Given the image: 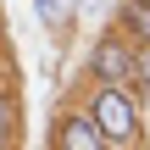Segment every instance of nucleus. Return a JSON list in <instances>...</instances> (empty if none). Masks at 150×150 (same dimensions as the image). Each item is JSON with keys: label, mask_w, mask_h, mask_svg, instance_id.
<instances>
[{"label": "nucleus", "mask_w": 150, "mask_h": 150, "mask_svg": "<svg viewBox=\"0 0 150 150\" xmlns=\"http://www.w3.org/2000/svg\"><path fill=\"white\" fill-rule=\"evenodd\" d=\"M83 117L95 122V134H100L106 145H134V134H139V106H134L128 89H106V83H100Z\"/></svg>", "instance_id": "f257e3e1"}, {"label": "nucleus", "mask_w": 150, "mask_h": 150, "mask_svg": "<svg viewBox=\"0 0 150 150\" xmlns=\"http://www.w3.org/2000/svg\"><path fill=\"white\" fill-rule=\"evenodd\" d=\"M89 72H95L106 89H128V83H134V45H128L122 33H106V39L95 45V56H89Z\"/></svg>", "instance_id": "f03ea898"}, {"label": "nucleus", "mask_w": 150, "mask_h": 150, "mask_svg": "<svg viewBox=\"0 0 150 150\" xmlns=\"http://www.w3.org/2000/svg\"><path fill=\"white\" fill-rule=\"evenodd\" d=\"M56 150H106V139L95 134V122L83 111H61L56 117Z\"/></svg>", "instance_id": "7ed1b4c3"}, {"label": "nucleus", "mask_w": 150, "mask_h": 150, "mask_svg": "<svg viewBox=\"0 0 150 150\" xmlns=\"http://www.w3.org/2000/svg\"><path fill=\"white\" fill-rule=\"evenodd\" d=\"M122 33H128L139 50L150 45V0H128V6H122Z\"/></svg>", "instance_id": "20e7f679"}, {"label": "nucleus", "mask_w": 150, "mask_h": 150, "mask_svg": "<svg viewBox=\"0 0 150 150\" xmlns=\"http://www.w3.org/2000/svg\"><path fill=\"white\" fill-rule=\"evenodd\" d=\"M17 134H22V100H17L11 89H0V150L11 145Z\"/></svg>", "instance_id": "39448f33"}, {"label": "nucleus", "mask_w": 150, "mask_h": 150, "mask_svg": "<svg viewBox=\"0 0 150 150\" xmlns=\"http://www.w3.org/2000/svg\"><path fill=\"white\" fill-rule=\"evenodd\" d=\"M134 83H139V95L150 100V45H145V50H134Z\"/></svg>", "instance_id": "423d86ee"}, {"label": "nucleus", "mask_w": 150, "mask_h": 150, "mask_svg": "<svg viewBox=\"0 0 150 150\" xmlns=\"http://www.w3.org/2000/svg\"><path fill=\"white\" fill-rule=\"evenodd\" d=\"M39 17H45V28H61L67 22V0H39Z\"/></svg>", "instance_id": "0eeeda50"}, {"label": "nucleus", "mask_w": 150, "mask_h": 150, "mask_svg": "<svg viewBox=\"0 0 150 150\" xmlns=\"http://www.w3.org/2000/svg\"><path fill=\"white\" fill-rule=\"evenodd\" d=\"M0 89H6V56H0Z\"/></svg>", "instance_id": "6e6552de"}]
</instances>
